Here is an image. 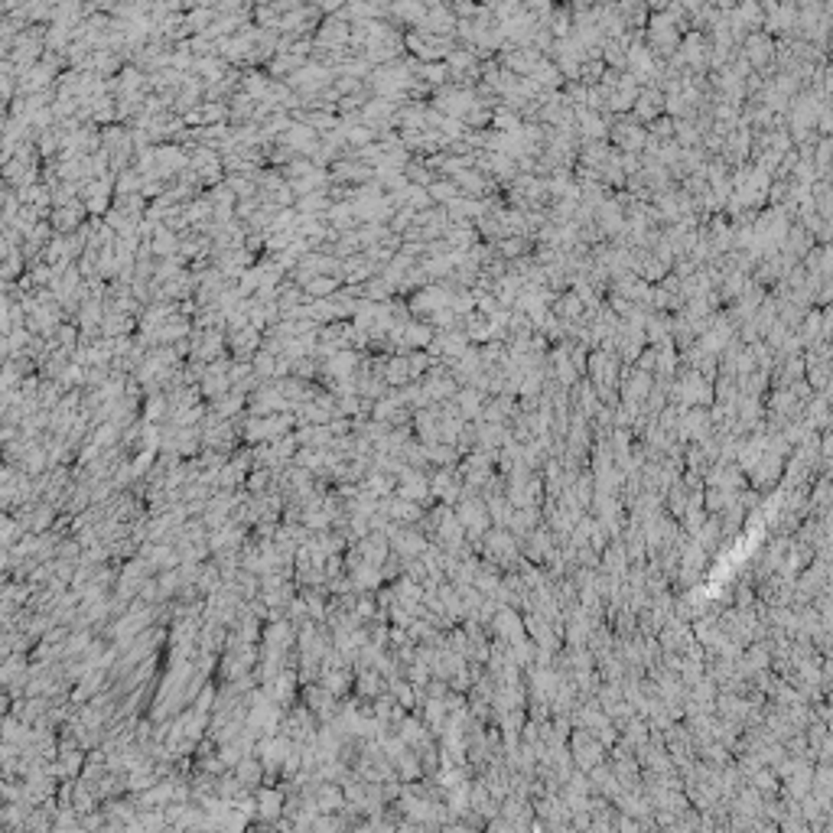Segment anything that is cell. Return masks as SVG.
Listing matches in <instances>:
<instances>
[{"label":"cell","mask_w":833,"mask_h":833,"mask_svg":"<svg viewBox=\"0 0 833 833\" xmlns=\"http://www.w3.org/2000/svg\"><path fill=\"white\" fill-rule=\"evenodd\" d=\"M284 804H286L284 788H261V791H257V814H261L264 820H274V817L284 810Z\"/></svg>","instance_id":"1"},{"label":"cell","mask_w":833,"mask_h":833,"mask_svg":"<svg viewBox=\"0 0 833 833\" xmlns=\"http://www.w3.org/2000/svg\"><path fill=\"white\" fill-rule=\"evenodd\" d=\"M231 772H235L238 778H241L244 788H254V784H257V782L264 778V762H261V755H257V758H254V755H244L241 762H238V765L231 768Z\"/></svg>","instance_id":"2"},{"label":"cell","mask_w":833,"mask_h":833,"mask_svg":"<svg viewBox=\"0 0 833 833\" xmlns=\"http://www.w3.org/2000/svg\"><path fill=\"white\" fill-rule=\"evenodd\" d=\"M443 719H446V703H439L437 697H430L423 703V723L433 732H443Z\"/></svg>","instance_id":"3"},{"label":"cell","mask_w":833,"mask_h":833,"mask_svg":"<svg viewBox=\"0 0 833 833\" xmlns=\"http://www.w3.org/2000/svg\"><path fill=\"white\" fill-rule=\"evenodd\" d=\"M430 495H443L446 501L456 495V485H453V479H449V472H439V475H433V482H430Z\"/></svg>","instance_id":"4"},{"label":"cell","mask_w":833,"mask_h":833,"mask_svg":"<svg viewBox=\"0 0 833 833\" xmlns=\"http://www.w3.org/2000/svg\"><path fill=\"white\" fill-rule=\"evenodd\" d=\"M228 381H231V378H225V375H219V371H215V375H212V378H205V384H202L205 394H209V397H221L228 391Z\"/></svg>","instance_id":"5"}]
</instances>
